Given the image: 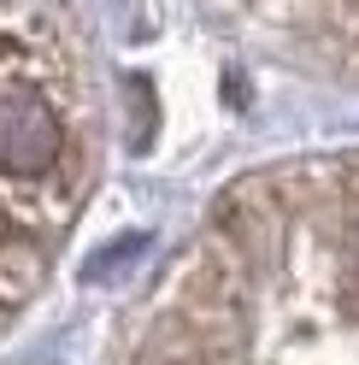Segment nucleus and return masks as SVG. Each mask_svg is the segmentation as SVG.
<instances>
[{
	"label": "nucleus",
	"instance_id": "1",
	"mask_svg": "<svg viewBox=\"0 0 359 365\" xmlns=\"http://www.w3.org/2000/svg\"><path fill=\"white\" fill-rule=\"evenodd\" d=\"M65 153V130L36 88H0V177H41Z\"/></svg>",
	"mask_w": 359,
	"mask_h": 365
},
{
	"label": "nucleus",
	"instance_id": "2",
	"mask_svg": "<svg viewBox=\"0 0 359 365\" xmlns=\"http://www.w3.org/2000/svg\"><path fill=\"white\" fill-rule=\"evenodd\" d=\"M6 236H12V218H6V212H0V242H6Z\"/></svg>",
	"mask_w": 359,
	"mask_h": 365
}]
</instances>
